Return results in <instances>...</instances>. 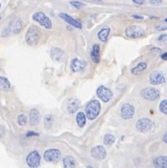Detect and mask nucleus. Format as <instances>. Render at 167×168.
Instances as JSON below:
<instances>
[{
	"mask_svg": "<svg viewBox=\"0 0 167 168\" xmlns=\"http://www.w3.org/2000/svg\"><path fill=\"white\" fill-rule=\"evenodd\" d=\"M87 66V62L86 60L84 59H77V58H75L71 60V63H70V67H71V70L75 73H77V72H81L85 69V67Z\"/></svg>",
	"mask_w": 167,
	"mask_h": 168,
	"instance_id": "nucleus-13",
	"label": "nucleus"
},
{
	"mask_svg": "<svg viewBox=\"0 0 167 168\" xmlns=\"http://www.w3.org/2000/svg\"><path fill=\"white\" fill-rule=\"evenodd\" d=\"M59 17H60L62 20H64L67 24L73 25L74 27L78 28V29H81V28H82V25H81V23H80L78 20H76V19L73 18L72 16H70L69 14L64 13V12H61V13H59Z\"/></svg>",
	"mask_w": 167,
	"mask_h": 168,
	"instance_id": "nucleus-14",
	"label": "nucleus"
},
{
	"mask_svg": "<svg viewBox=\"0 0 167 168\" xmlns=\"http://www.w3.org/2000/svg\"><path fill=\"white\" fill-rule=\"evenodd\" d=\"M159 109L161 113L167 115V99H164L162 100L160 103H159Z\"/></svg>",
	"mask_w": 167,
	"mask_h": 168,
	"instance_id": "nucleus-29",
	"label": "nucleus"
},
{
	"mask_svg": "<svg viewBox=\"0 0 167 168\" xmlns=\"http://www.w3.org/2000/svg\"><path fill=\"white\" fill-rule=\"evenodd\" d=\"M10 89V83L8 79L5 76H0V90L4 92H8Z\"/></svg>",
	"mask_w": 167,
	"mask_h": 168,
	"instance_id": "nucleus-25",
	"label": "nucleus"
},
{
	"mask_svg": "<svg viewBox=\"0 0 167 168\" xmlns=\"http://www.w3.org/2000/svg\"><path fill=\"white\" fill-rule=\"evenodd\" d=\"M161 1L162 0H150V3L153 4V5H159V4L161 3Z\"/></svg>",
	"mask_w": 167,
	"mask_h": 168,
	"instance_id": "nucleus-37",
	"label": "nucleus"
},
{
	"mask_svg": "<svg viewBox=\"0 0 167 168\" xmlns=\"http://www.w3.org/2000/svg\"><path fill=\"white\" fill-rule=\"evenodd\" d=\"M121 112V116L123 119L125 120H128L131 119L134 114H135V108L133 107V105L129 104V103H125L120 109Z\"/></svg>",
	"mask_w": 167,
	"mask_h": 168,
	"instance_id": "nucleus-10",
	"label": "nucleus"
},
{
	"mask_svg": "<svg viewBox=\"0 0 167 168\" xmlns=\"http://www.w3.org/2000/svg\"><path fill=\"white\" fill-rule=\"evenodd\" d=\"M152 53H154V54H158V53H160L161 52V49L160 48H158V47H153V48H151V50H150Z\"/></svg>",
	"mask_w": 167,
	"mask_h": 168,
	"instance_id": "nucleus-35",
	"label": "nucleus"
},
{
	"mask_svg": "<svg viewBox=\"0 0 167 168\" xmlns=\"http://www.w3.org/2000/svg\"><path fill=\"white\" fill-rule=\"evenodd\" d=\"M100 110H101V105L100 102L96 99L91 100L85 107V113L89 120H94L99 115Z\"/></svg>",
	"mask_w": 167,
	"mask_h": 168,
	"instance_id": "nucleus-1",
	"label": "nucleus"
},
{
	"mask_svg": "<svg viewBox=\"0 0 167 168\" xmlns=\"http://www.w3.org/2000/svg\"><path fill=\"white\" fill-rule=\"evenodd\" d=\"M0 20H1V17H0Z\"/></svg>",
	"mask_w": 167,
	"mask_h": 168,
	"instance_id": "nucleus-44",
	"label": "nucleus"
},
{
	"mask_svg": "<svg viewBox=\"0 0 167 168\" xmlns=\"http://www.w3.org/2000/svg\"><path fill=\"white\" fill-rule=\"evenodd\" d=\"M95 1H104V0H95Z\"/></svg>",
	"mask_w": 167,
	"mask_h": 168,
	"instance_id": "nucleus-41",
	"label": "nucleus"
},
{
	"mask_svg": "<svg viewBox=\"0 0 167 168\" xmlns=\"http://www.w3.org/2000/svg\"><path fill=\"white\" fill-rule=\"evenodd\" d=\"M79 108V101L75 97H69L66 101V110L68 113L75 112Z\"/></svg>",
	"mask_w": 167,
	"mask_h": 168,
	"instance_id": "nucleus-15",
	"label": "nucleus"
},
{
	"mask_svg": "<svg viewBox=\"0 0 167 168\" xmlns=\"http://www.w3.org/2000/svg\"><path fill=\"white\" fill-rule=\"evenodd\" d=\"M62 162H63V167H65V168H74L76 166L75 160L74 159V157H72L70 155L65 156L62 159Z\"/></svg>",
	"mask_w": 167,
	"mask_h": 168,
	"instance_id": "nucleus-23",
	"label": "nucleus"
},
{
	"mask_svg": "<svg viewBox=\"0 0 167 168\" xmlns=\"http://www.w3.org/2000/svg\"><path fill=\"white\" fill-rule=\"evenodd\" d=\"M32 19L39 23L41 25H42L43 27H45L46 29H51L52 28V21L50 20V18L43 12L42 11H37L35 13L32 14Z\"/></svg>",
	"mask_w": 167,
	"mask_h": 168,
	"instance_id": "nucleus-4",
	"label": "nucleus"
},
{
	"mask_svg": "<svg viewBox=\"0 0 167 168\" xmlns=\"http://www.w3.org/2000/svg\"><path fill=\"white\" fill-rule=\"evenodd\" d=\"M41 114L37 109H32L29 111V124L31 126H37L40 123Z\"/></svg>",
	"mask_w": 167,
	"mask_h": 168,
	"instance_id": "nucleus-16",
	"label": "nucleus"
},
{
	"mask_svg": "<svg viewBox=\"0 0 167 168\" xmlns=\"http://www.w3.org/2000/svg\"><path fill=\"white\" fill-rule=\"evenodd\" d=\"M0 8H1V3H0Z\"/></svg>",
	"mask_w": 167,
	"mask_h": 168,
	"instance_id": "nucleus-43",
	"label": "nucleus"
},
{
	"mask_svg": "<svg viewBox=\"0 0 167 168\" xmlns=\"http://www.w3.org/2000/svg\"><path fill=\"white\" fill-rule=\"evenodd\" d=\"M162 140H163V142H164L165 143H167V132H165V133L163 134V138H162Z\"/></svg>",
	"mask_w": 167,
	"mask_h": 168,
	"instance_id": "nucleus-40",
	"label": "nucleus"
},
{
	"mask_svg": "<svg viewBox=\"0 0 167 168\" xmlns=\"http://www.w3.org/2000/svg\"><path fill=\"white\" fill-rule=\"evenodd\" d=\"M96 94L99 97V99L102 100L104 103L109 102L113 95L111 90H109V88H107L105 86H99L96 90Z\"/></svg>",
	"mask_w": 167,
	"mask_h": 168,
	"instance_id": "nucleus-9",
	"label": "nucleus"
},
{
	"mask_svg": "<svg viewBox=\"0 0 167 168\" xmlns=\"http://www.w3.org/2000/svg\"><path fill=\"white\" fill-rule=\"evenodd\" d=\"M63 55H64L63 50L58 48V47H53L50 50V57L55 61H59L62 59Z\"/></svg>",
	"mask_w": 167,
	"mask_h": 168,
	"instance_id": "nucleus-18",
	"label": "nucleus"
},
{
	"mask_svg": "<svg viewBox=\"0 0 167 168\" xmlns=\"http://www.w3.org/2000/svg\"><path fill=\"white\" fill-rule=\"evenodd\" d=\"M153 165L159 168H167V157L158 156L153 160Z\"/></svg>",
	"mask_w": 167,
	"mask_h": 168,
	"instance_id": "nucleus-19",
	"label": "nucleus"
},
{
	"mask_svg": "<svg viewBox=\"0 0 167 168\" xmlns=\"http://www.w3.org/2000/svg\"><path fill=\"white\" fill-rule=\"evenodd\" d=\"M125 34L126 37L131 38V39H137V38H142L145 35V30L142 26L141 25H129L126 27Z\"/></svg>",
	"mask_w": 167,
	"mask_h": 168,
	"instance_id": "nucleus-5",
	"label": "nucleus"
},
{
	"mask_svg": "<svg viewBox=\"0 0 167 168\" xmlns=\"http://www.w3.org/2000/svg\"><path fill=\"white\" fill-rule=\"evenodd\" d=\"M109 33H110V27L109 26H104L97 33V37L101 42H105L108 41V37H109Z\"/></svg>",
	"mask_w": 167,
	"mask_h": 168,
	"instance_id": "nucleus-22",
	"label": "nucleus"
},
{
	"mask_svg": "<svg viewBox=\"0 0 167 168\" xmlns=\"http://www.w3.org/2000/svg\"><path fill=\"white\" fill-rule=\"evenodd\" d=\"M164 21H165V22H167V18H166V19H165V20H164Z\"/></svg>",
	"mask_w": 167,
	"mask_h": 168,
	"instance_id": "nucleus-42",
	"label": "nucleus"
},
{
	"mask_svg": "<svg viewBox=\"0 0 167 168\" xmlns=\"http://www.w3.org/2000/svg\"><path fill=\"white\" fill-rule=\"evenodd\" d=\"M103 143L105 145H111L115 143V137L112 134H106L104 139H103Z\"/></svg>",
	"mask_w": 167,
	"mask_h": 168,
	"instance_id": "nucleus-26",
	"label": "nucleus"
},
{
	"mask_svg": "<svg viewBox=\"0 0 167 168\" xmlns=\"http://www.w3.org/2000/svg\"><path fill=\"white\" fill-rule=\"evenodd\" d=\"M25 161H26V164L28 165V167H31V168L39 167L40 163H41V155H40L39 151L32 150L31 152H29L26 156Z\"/></svg>",
	"mask_w": 167,
	"mask_h": 168,
	"instance_id": "nucleus-8",
	"label": "nucleus"
},
{
	"mask_svg": "<svg viewBox=\"0 0 167 168\" xmlns=\"http://www.w3.org/2000/svg\"><path fill=\"white\" fill-rule=\"evenodd\" d=\"M10 30H11V33L13 34H18L21 29H22V26H23V23H22V20L21 19H15L13 21L10 22V24L8 25Z\"/></svg>",
	"mask_w": 167,
	"mask_h": 168,
	"instance_id": "nucleus-17",
	"label": "nucleus"
},
{
	"mask_svg": "<svg viewBox=\"0 0 167 168\" xmlns=\"http://www.w3.org/2000/svg\"><path fill=\"white\" fill-rule=\"evenodd\" d=\"M70 5L75 8H82L86 6V4L82 3V2H78V1H71L70 2Z\"/></svg>",
	"mask_w": 167,
	"mask_h": 168,
	"instance_id": "nucleus-30",
	"label": "nucleus"
},
{
	"mask_svg": "<svg viewBox=\"0 0 167 168\" xmlns=\"http://www.w3.org/2000/svg\"><path fill=\"white\" fill-rule=\"evenodd\" d=\"M132 17H133L134 19H141V20H142V19H143V17H142V15H137V14H133V15H132Z\"/></svg>",
	"mask_w": 167,
	"mask_h": 168,
	"instance_id": "nucleus-39",
	"label": "nucleus"
},
{
	"mask_svg": "<svg viewBox=\"0 0 167 168\" xmlns=\"http://www.w3.org/2000/svg\"><path fill=\"white\" fill-rule=\"evenodd\" d=\"M76 124L79 127H83L85 125H86V120H87V116H86V113L82 112V111H79L77 112L76 114Z\"/></svg>",
	"mask_w": 167,
	"mask_h": 168,
	"instance_id": "nucleus-24",
	"label": "nucleus"
},
{
	"mask_svg": "<svg viewBox=\"0 0 167 168\" xmlns=\"http://www.w3.org/2000/svg\"><path fill=\"white\" fill-rule=\"evenodd\" d=\"M155 29L158 30V31H164L167 29V25H164V24H161V25H157L155 26Z\"/></svg>",
	"mask_w": 167,
	"mask_h": 168,
	"instance_id": "nucleus-33",
	"label": "nucleus"
},
{
	"mask_svg": "<svg viewBox=\"0 0 167 168\" xmlns=\"http://www.w3.org/2000/svg\"><path fill=\"white\" fill-rule=\"evenodd\" d=\"M41 38V32L39 30V28L35 25H31L29 26V28L26 30L25 32V42L28 45H36Z\"/></svg>",
	"mask_w": 167,
	"mask_h": 168,
	"instance_id": "nucleus-2",
	"label": "nucleus"
},
{
	"mask_svg": "<svg viewBox=\"0 0 167 168\" xmlns=\"http://www.w3.org/2000/svg\"><path fill=\"white\" fill-rule=\"evenodd\" d=\"M141 96L148 101H155L159 98L160 92L158 89L153 87H147L141 91Z\"/></svg>",
	"mask_w": 167,
	"mask_h": 168,
	"instance_id": "nucleus-6",
	"label": "nucleus"
},
{
	"mask_svg": "<svg viewBox=\"0 0 167 168\" xmlns=\"http://www.w3.org/2000/svg\"><path fill=\"white\" fill-rule=\"evenodd\" d=\"M17 124L19 125V126H25L26 125V123H27V118H26V116L24 114V113H21V114H19L18 116H17Z\"/></svg>",
	"mask_w": 167,
	"mask_h": 168,
	"instance_id": "nucleus-28",
	"label": "nucleus"
},
{
	"mask_svg": "<svg viewBox=\"0 0 167 168\" xmlns=\"http://www.w3.org/2000/svg\"><path fill=\"white\" fill-rule=\"evenodd\" d=\"M91 59L94 63H98L100 61V46L96 43L93 44L91 51Z\"/></svg>",
	"mask_w": 167,
	"mask_h": 168,
	"instance_id": "nucleus-21",
	"label": "nucleus"
},
{
	"mask_svg": "<svg viewBox=\"0 0 167 168\" xmlns=\"http://www.w3.org/2000/svg\"><path fill=\"white\" fill-rule=\"evenodd\" d=\"M165 81H166V77L161 72L155 71L149 75V82L152 85H160Z\"/></svg>",
	"mask_w": 167,
	"mask_h": 168,
	"instance_id": "nucleus-11",
	"label": "nucleus"
},
{
	"mask_svg": "<svg viewBox=\"0 0 167 168\" xmlns=\"http://www.w3.org/2000/svg\"><path fill=\"white\" fill-rule=\"evenodd\" d=\"M61 158L60 151L57 148L46 149L43 153V159L47 162H58Z\"/></svg>",
	"mask_w": 167,
	"mask_h": 168,
	"instance_id": "nucleus-7",
	"label": "nucleus"
},
{
	"mask_svg": "<svg viewBox=\"0 0 167 168\" xmlns=\"http://www.w3.org/2000/svg\"><path fill=\"white\" fill-rule=\"evenodd\" d=\"M53 122H54V120H53V116H52V115H50V114L46 115V116L44 117V120H43V125H44V127H45L46 129L51 128V127H52V126H53Z\"/></svg>",
	"mask_w": 167,
	"mask_h": 168,
	"instance_id": "nucleus-27",
	"label": "nucleus"
},
{
	"mask_svg": "<svg viewBox=\"0 0 167 168\" xmlns=\"http://www.w3.org/2000/svg\"><path fill=\"white\" fill-rule=\"evenodd\" d=\"M11 33V30H10V28H9V26H7V27H5L3 30H2V32H1V35H2V37H8L9 34Z\"/></svg>",
	"mask_w": 167,
	"mask_h": 168,
	"instance_id": "nucleus-32",
	"label": "nucleus"
},
{
	"mask_svg": "<svg viewBox=\"0 0 167 168\" xmlns=\"http://www.w3.org/2000/svg\"><path fill=\"white\" fill-rule=\"evenodd\" d=\"M91 155H92V158L99 160H105L107 158V150L104 146L97 145V146H94V147L92 148Z\"/></svg>",
	"mask_w": 167,
	"mask_h": 168,
	"instance_id": "nucleus-12",
	"label": "nucleus"
},
{
	"mask_svg": "<svg viewBox=\"0 0 167 168\" xmlns=\"http://www.w3.org/2000/svg\"><path fill=\"white\" fill-rule=\"evenodd\" d=\"M160 58H161V59H163V60H167V52L162 53V54L160 55Z\"/></svg>",
	"mask_w": 167,
	"mask_h": 168,
	"instance_id": "nucleus-38",
	"label": "nucleus"
},
{
	"mask_svg": "<svg viewBox=\"0 0 167 168\" xmlns=\"http://www.w3.org/2000/svg\"><path fill=\"white\" fill-rule=\"evenodd\" d=\"M33 136H39V133L35 132V131H27L26 132V137H33Z\"/></svg>",
	"mask_w": 167,
	"mask_h": 168,
	"instance_id": "nucleus-34",
	"label": "nucleus"
},
{
	"mask_svg": "<svg viewBox=\"0 0 167 168\" xmlns=\"http://www.w3.org/2000/svg\"><path fill=\"white\" fill-rule=\"evenodd\" d=\"M136 129L142 133L151 132L155 129V123L149 118H141L136 122Z\"/></svg>",
	"mask_w": 167,
	"mask_h": 168,
	"instance_id": "nucleus-3",
	"label": "nucleus"
},
{
	"mask_svg": "<svg viewBox=\"0 0 167 168\" xmlns=\"http://www.w3.org/2000/svg\"><path fill=\"white\" fill-rule=\"evenodd\" d=\"M132 2L137 5H142V4H144L145 0H132Z\"/></svg>",
	"mask_w": 167,
	"mask_h": 168,
	"instance_id": "nucleus-36",
	"label": "nucleus"
},
{
	"mask_svg": "<svg viewBox=\"0 0 167 168\" xmlns=\"http://www.w3.org/2000/svg\"><path fill=\"white\" fill-rule=\"evenodd\" d=\"M146 68H147V63L144 61H142V62H139L135 67H133L130 70V73L134 76H139L142 73H143L146 70Z\"/></svg>",
	"mask_w": 167,
	"mask_h": 168,
	"instance_id": "nucleus-20",
	"label": "nucleus"
},
{
	"mask_svg": "<svg viewBox=\"0 0 167 168\" xmlns=\"http://www.w3.org/2000/svg\"><path fill=\"white\" fill-rule=\"evenodd\" d=\"M158 41L167 45V34H161L158 37Z\"/></svg>",
	"mask_w": 167,
	"mask_h": 168,
	"instance_id": "nucleus-31",
	"label": "nucleus"
}]
</instances>
